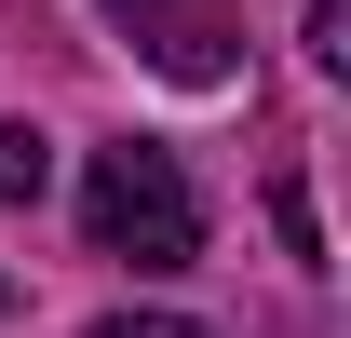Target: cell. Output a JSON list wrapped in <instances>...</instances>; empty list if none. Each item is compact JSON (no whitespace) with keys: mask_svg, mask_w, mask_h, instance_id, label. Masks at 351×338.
I'll use <instances>...</instances> for the list:
<instances>
[{"mask_svg":"<svg viewBox=\"0 0 351 338\" xmlns=\"http://www.w3.org/2000/svg\"><path fill=\"white\" fill-rule=\"evenodd\" d=\"M82 230H95V257L189 271V257H203V190L176 176V149L122 135V149H95V176H82Z\"/></svg>","mask_w":351,"mask_h":338,"instance_id":"obj_1","label":"cell"},{"mask_svg":"<svg viewBox=\"0 0 351 338\" xmlns=\"http://www.w3.org/2000/svg\"><path fill=\"white\" fill-rule=\"evenodd\" d=\"M122 14V41L149 54V68H176V82H217L230 68V0H108Z\"/></svg>","mask_w":351,"mask_h":338,"instance_id":"obj_2","label":"cell"},{"mask_svg":"<svg viewBox=\"0 0 351 338\" xmlns=\"http://www.w3.org/2000/svg\"><path fill=\"white\" fill-rule=\"evenodd\" d=\"M41 190H54V149L27 122H0V203H41Z\"/></svg>","mask_w":351,"mask_h":338,"instance_id":"obj_3","label":"cell"},{"mask_svg":"<svg viewBox=\"0 0 351 338\" xmlns=\"http://www.w3.org/2000/svg\"><path fill=\"white\" fill-rule=\"evenodd\" d=\"M311 54H324V68L351 54V0H311Z\"/></svg>","mask_w":351,"mask_h":338,"instance_id":"obj_4","label":"cell"},{"mask_svg":"<svg viewBox=\"0 0 351 338\" xmlns=\"http://www.w3.org/2000/svg\"><path fill=\"white\" fill-rule=\"evenodd\" d=\"M95 338H217V325H176V311H122V325H95Z\"/></svg>","mask_w":351,"mask_h":338,"instance_id":"obj_5","label":"cell"},{"mask_svg":"<svg viewBox=\"0 0 351 338\" xmlns=\"http://www.w3.org/2000/svg\"><path fill=\"white\" fill-rule=\"evenodd\" d=\"M0 297H14V284H0Z\"/></svg>","mask_w":351,"mask_h":338,"instance_id":"obj_6","label":"cell"}]
</instances>
